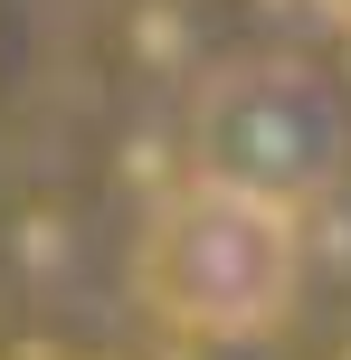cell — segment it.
<instances>
[{"mask_svg": "<svg viewBox=\"0 0 351 360\" xmlns=\"http://www.w3.org/2000/svg\"><path fill=\"white\" fill-rule=\"evenodd\" d=\"M314 10H323V19H342V29H351V0H314Z\"/></svg>", "mask_w": 351, "mask_h": 360, "instance_id": "cell-2", "label": "cell"}, {"mask_svg": "<svg viewBox=\"0 0 351 360\" xmlns=\"http://www.w3.org/2000/svg\"><path fill=\"white\" fill-rule=\"evenodd\" d=\"M295 209L238 180H209V190L171 199V218L152 228V294L162 313H181L190 332H257L295 304Z\"/></svg>", "mask_w": 351, "mask_h": 360, "instance_id": "cell-1", "label": "cell"}]
</instances>
